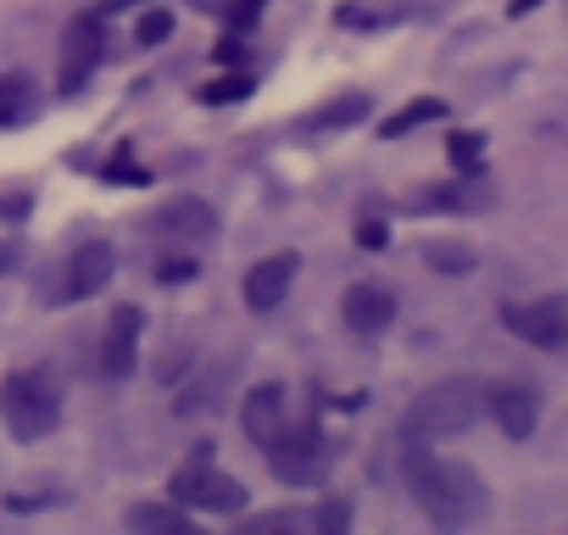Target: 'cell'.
I'll return each mask as SVG.
<instances>
[{
	"mask_svg": "<svg viewBox=\"0 0 568 535\" xmlns=\"http://www.w3.org/2000/svg\"><path fill=\"white\" fill-rule=\"evenodd\" d=\"M368 112H374L368 90H346V95L324 101L318 112H307V129H313V134H335V129H352V123H363Z\"/></svg>",
	"mask_w": 568,
	"mask_h": 535,
	"instance_id": "cell-16",
	"label": "cell"
},
{
	"mask_svg": "<svg viewBox=\"0 0 568 535\" xmlns=\"http://www.w3.org/2000/svg\"><path fill=\"white\" fill-rule=\"evenodd\" d=\"M0 418L18 441H40L57 430L62 418V396H57V380L51 374H12L0 385Z\"/></svg>",
	"mask_w": 568,
	"mask_h": 535,
	"instance_id": "cell-4",
	"label": "cell"
},
{
	"mask_svg": "<svg viewBox=\"0 0 568 535\" xmlns=\"http://www.w3.org/2000/svg\"><path fill=\"white\" fill-rule=\"evenodd\" d=\"M7 262H18V245H0V274H7Z\"/></svg>",
	"mask_w": 568,
	"mask_h": 535,
	"instance_id": "cell-32",
	"label": "cell"
},
{
	"mask_svg": "<svg viewBox=\"0 0 568 535\" xmlns=\"http://www.w3.org/2000/svg\"><path fill=\"white\" fill-rule=\"evenodd\" d=\"M140 330H145V313L140 307H118L106 319V335H101V374L106 380H129L134 352H140Z\"/></svg>",
	"mask_w": 568,
	"mask_h": 535,
	"instance_id": "cell-12",
	"label": "cell"
},
{
	"mask_svg": "<svg viewBox=\"0 0 568 535\" xmlns=\"http://www.w3.org/2000/svg\"><path fill=\"white\" fill-rule=\"evenodd\" d=\"M341 313H346V324L357 335H379V330L396 324V296L385 285H352L346 302H341Z\"/></svg>",
	"mask_w": 568,
	"mask_h": 535,
	"instance_id": "cell-14",
	"label": "cell"
},
{
	"mask_svg": "<svg viewBox=\"0 0 568 535\" xmlns=\"http://www.w3.org/2000/svg\"><path fill=\"white\" fill-rule=\"evenodd\" d=\"M446 118V101L440 95H418V101H407L396 118H385V140H402V134H413V129H424V123H440Z\"/></svg>",
	"mask_w": 568,
	"mask_h": 535,
	"instance_id": "cell-19",
	"label": "cell"
},
{
	"mask_svg": "<svg viewBox=\"0 0 568 535\" xmlns=\"http://www.w3.org/2000/svg\"><path fill=\"white\" fill-rule=\"evenodd\" d=\"M112 274H118V251L106 240H84L68 256V296L73 302H90V296H101L112 285Z\"/></svg>",
	"mask_w": 568,
	"mask_h": 535,
	"instance_id": "cell-11",
	"label": "cell"
},
{
	"mask_svg": "<svg viewBox=\"0 0 568 535\" xmlns=\"http://www.w3.org/2000/svg\"><path fill=\"white\" fill-rule=\"evenodd\" d=\"M296 268H302V256L296 251H278V256H262L251 274H245V307L251 313H273L284 296H291V285H296Z\"/></svg>",
	"mask_w": 568,
	"mask_h": 535,
	"instance_id": "cell-8",
	"label": "cell"
},
{
	"mask_svg": "<svg viewBox=\"0 0 568 535\" xmlns=\"http://www.w3.org/2000/svg\"><path fill=\"white\" fill-rule=\"evenodd\" d=\"M424 262L435 268V274H474V245H463V240H429L424 245Z\"/></svg>",
	"mask_w": 568,
	"mask_h": 535,
	"instance_id": "cell-20",
	"label": "cell"
},
{
	"mask_svg": "<svg viewBox=\"0 0 568 535\" xmlns=\"http://www.w3.org/2000/svg\"><path fill=\"white\" fill-rule=\"evenodd\" d=\"M352 524V502H341V496H329L318 513H313V529H324V535H341Z\"/></svg>",
	"mask_w": 568,
	"mask_h": 535,
	"instance_id": "cell-26",
	"label": "cell"
},
{
	"mask_svg": "<svg viewBox=\"0 0 568 535\" xmlns=\"http://www.w3.org/2000/svg\"><path fill=\"white\" fill-rule=\"evenodd\" d=\"M273 529H307V513H296V507H278V513H262V518L240 524V535H273Z\"/></svg>",
	"mask_w": 568,
	"mask_h": 535,
	"instance_id": "cell-24",
	"label": "cell"
},
{
	"mask_svg": "<svg viewBox=\"0 0 568 535\" xmlns=\"http://www.w3.org/2000/svg\"><path fill=\"white\" fill-rule=\"evenodd\" d=\"M229 380H234V357H223L217 369H201V380H195V385H184L173 407H179L184 418H190V413H206V407H217V402L229 396Z\"/></svg>",
	"mask_w": 568,
	"mask_h": 535,
	"instance_id": "cell-17",
	"label": "cell"
},
{
	"mask_svg": "<svg viewBox=\"0 0 568 535\" xmlns=\"http://www.w3.org/2000/svg\"><path fill=\"white\" fill-rule=\"evenodd\" d=\"M151 223H156V234L173 240V245H201V240L217 234V212H212L201 195H173Z\"/></svg>",
	"mask_w": 568,
	"mask_h": 535,
	"instance_id": "cell-9",
	"label": "cell"
},
{
	"mask_svg": "<svg viewBox=\"0 0 568 535\" xmlns=\"http://www.w3.org/2000/svg\"><path fill=\"white\" fill-rule=\"evenodd\" d=\"M134 40H140V46H162V40H173V12H162V7L145 12V18L134 23Z\"/></svg>",
	"mask_w": 568,
	"mask_h": 535,
	"instance_id": "cell-25",
	"label": "cell"
},
{
	"mask_svg": "<svg viewBox=\"0 0 568 535\" xmlns=\"http://www.w3.org/2000/svg\"><path fill=\"white\" fill-rule=\"evenodd\" d=\"M106 184H151V173L140 162H129V157H112L106 162Z\"/></svg>",
	"mask_w": 568,
	"mask_h": 535,
	"instance_id": "cell-27",
	"label": "cell"
},
{
	"mask_svg": "<svg viewBox=\"0 0 568 535\" xmlns=\"http://www.w3.org/2000/svg\"><path fill=\"white\" fill-rule=\"evenodd\" d=\"M529 7H540V0H513V18H518V12H529Z\"/></svg>",
	"mask_w": 568,
	"mask_h": 535,
	"instance_id": "cell-33",
	"label": "cell"
},
{
	"mask_svg": "<svg viewBox=\"0 0 568 535\" xmlns=\"http://www.w3.org/2000/svg\"><path fill=\"white\" fill-rule=\"evenodd\" d=\"M501 324L529 346H568V296H540V302L501 307Z\"/></svg>",
	"mask_w": 568,
	"mask_h": 535,
	"instance_id": "cell-7",
	"label": "cell"
},
{
	"mask_svg": "<svg viewBox=\"0 0 568 535\" xmlns=\"http://www.w3.org/2000/svg\"><path fill=\"white\" fill-rule=\"evenodd\" d=\"M34 84L29 79H7V84H0V129H12V123H23L29 112H34Z\"/></svg>",
	"mask_w": 568,
	"mask_h": 535,
	"instance_id": "cell-21",
	"label": "cell"
},
{
	"mask_svg": "<svg viewBox=\"0 0 568 535\" xmlns=\"http://www.w3.org/2000/svg\"><path fill=\"white\" fill-rule=\"evenodd\" d=\"M446 157H452L457 173H479V168H485V134H474V129L446 134Z\"/></svg>",
	"mask_w": 568,
	"mask_h": 535,
	"instance_id": "cell-22",
	"label": "cell"
},
{
	"mask_svg": "<svg viewBox=\"0 0 568 535\" xmlns=\"http://www.w3.org/2000/svg\"><path fill=\"white\" fill-rule=\"evenodd\" d=\"M485 418V380L474 374H452V380H435L424 385L407 413H402V441H446V435H463Z\"/></svg>",
	"mask_w": 568,
	"mask_h": 535,
	"instance_id": "cell-2",
	"label": "cell"
},
{
	"mask_svg": "<svg viewBox=\"0 0 568 535\" xmlns=\"http://www.w3.org/2000/svg\"><path fill=\"white\" fill-rule=\"evenodd\" d=\"M217 62H245V46H240V40H223V46H217Z\"/></svg>",
	"mask_w": 568,
	"mask_h": 535,
	"instance_id": "cell-30",
	"label": "cell"
},
{
	"mask_svg": "<svg viewBox=\"0 0 568 535\" xmlns=\"http://www.w3.org/2000/svg\"><path fill=\"white\" fill-rule=\"evenodd\" d=\"M418 206H424V212H485V206H496V190L485 184V168H479V173H463V179H452V184L424 190Z\"/></svg>",
	"mask_w": 568,
	"mask_h": 535,
	"instance_id": "cell-13",
	"label": "cell"
},
{
	"mask_svg": "<svg viewBox=\"0 0 568 535\" xmlns=\"http://www.w3.org/2000/svg\"><path fill=\"white\" fill-rule=\"evenodd\" d=\"M156 280L162 285H184V280H195V262L190 256H162L156 262Z\"/></svg>",
	"mask_w": 568,
	"mask_h": 535,
	"instance_id": "cell-28",
	"label": "cell"
},
{
	"mask_svg": "<svg viewBox=\"0 0 568 535\" xmlns=\"http://www.w3.org/2000/svg\"><path fill=\"white\" fill-rule=\"evenodd\" d=\"M245 95H251V73H223V79H212L201 90L206 107H229V101H245Z\"/></svg>",
	"mask_w": 568,
	"mask_h": 535,
	"instance_id": "cell-23",
	"label": "cell"
},
{
	"mask_svg": "<svg viewBox=\"0 0 568 535\" xmlns=\"http://www.w3.org/2000/svg\"><path fill=\"white\" fill-rule=\"evenodd\" d=\"M0 212H7V218H23V212H29V201H23V195H7V201H0Z\"/></svg>",
	"mask_w": 568,
	"mask_h": 535,
	"instance_id": "cell-31",
	"label": "cell"
},
{
	"mask_svg": "<svg viewBox=\"0 0 568 535\" xmlns=\"http://www.w3.org/2000/svg\"><path fill=\"white\" fill-rule=\"evenodd\" d=\"M262 452H267V468L284 485H324V474L335 468V446L318 424H284Z\"/></svg>",
	"mask_w": 568,
	"mask_h": 535,
	"instance_id": "cell-3",
	"label": "cell"
},
{
	"mask_svg": "<svg viewBox=\"0 0 568 535\" xmlns=\"http://www.w3.org/2000/svg\"><path fill=\"white\" fill-rule=\"evenodd\" d=\"M240 424H245V435H251L256 446H267L284 424H291V418H284V385H256V391L240 402Z\"/></svg>",
	"mask_w": 568,
	"mask_h": 535,
	"instance_id": "cell-15",
	"label": "cell"
},
{
	"mask_svg": "<svg viewBox=\"0 0 568 535\" xmlns=\"http://www.w3.org/2000/svg\"><path fill=\"white\" fill-rule=\"evenodd\" d=\"M123 518L129 529H151V535H195V518L179 502H134Z\"/></svg>",
	"mask_w": 568,
	"mask_h": 535,
	"instance_id": "cell-18",
	"label": "cell"
},
{
	"mask_svg": "<svg viewBox=\"0 0 568 535\" xmlns=\"http://www.w3.org/2000/svg\"><path fill=\"white\" fill-rule=\"evenodd\" d=\"M101 51H106V34H101V23H95V18H73V23H68V34H62V68H57V90H62V95H79V90L95 79V68H101Z\"/></svg>",
	"mask_w": 568,
	"mask_h": 535,
	"instance_id": "cell-6",
	"label": "cell"
},
{
	"mask_svg": "<svg viewBox=\"0 0 568 535\" xmlns=\"http://www.w3.org/2000/svg\"><path fill=\"white\" fill-rule=\"evenodd\" d=\"M402 480L413 491V502L429 513V524L440 529H463V524H479L490 496H485V480L457 463V457H435L424 441H407L402 446Z\"/></svg>",
	"mask_w": 568,
	"mask_h": 535,
	"instance_id": "cell-1",
	"label": "cell"
},
{
	"mask_svg": "<svg viewBox=\"0 0 568 535\" xmlns=\"http://www.w3.org/2000/svg\"><path fill=\"white\" fill-rule=\"evenodd\" d=\"M385 240H390V229H385L379 218H363V223H357V245H368V251H385Z\"/></svg>",
	"mask_w": 568,
	"mask_h": 535,
	"instance_id": "cell-29",
	"label": "cell"
},
{
	"mask_svg": "<svg viewBox=\"0 0 568 535\" xmlns=\"http://www.w3.org/2000/svg\"><path fill=\"white\" fill-rule=\"evenodd\" d=\"M485 413L501 424L507 441H529L535 435V418H540V396L529 385H485Z\"/></svg>",
	"mask_w": 568,
	"mask_h": 535,
	"instance_id": "cell-10",
	"label": "cell"
},
{
	"mask_svg": "<svg viewBox=\"0 0 568 535\" xmlns=\"http://www.w3.org/2000/svg\"><path fill=\"white\" fill-rule=\"evenodd\" d=\"M168 491H173L179 507H206V513H240L245 507V485L229 480V474H212L206 468V446H195V457L184 468H173Z\"/></svg>",
	"mask_w": 568,
	"mask_h": 535,
	"instance_id": "cell-5",
	"label": "cell"
}]
</instances>
